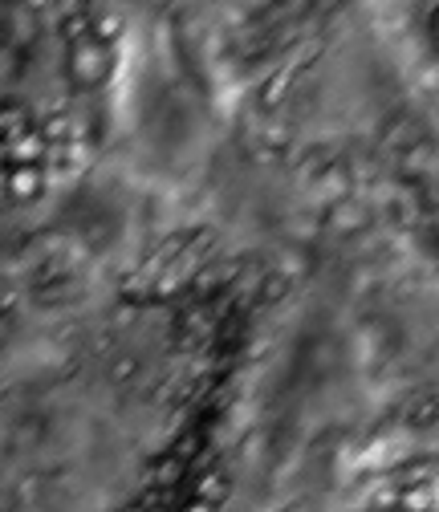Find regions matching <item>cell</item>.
Segmentation results:
<instances>
[{"label":"cell","instance_id":"cell-3","mask_svg":"<svg viewBox=\"0 0 439 512\" xmlns=\"http://www.w3.org/2000/svg\"><path fill=\"white\" fill-rule=\"evenodd\" d=\"M427 37H431V45H435V53H439V5H435L431 17H427Z\"/></svg>","mask_w":439,"mask_h":512},{"label":"cell","instance_id":"cell-1","mask_svg":"<svg viewBox=\"0 0 439 512\" xmlns=\"http://www.w3.org/2000/svg\"><path fill=\"white\" fill-rule=\"evenodd\" d=\"M110 74H114L110 41L102 33H94V29L74 33L70 45H66V78H70V86L90 94V90H102L110 82Z\"/></svg>","mask_w":439,"mask_h":512},{"label":"cell","instance_id":"cell-4","mask_svg":"<svg viewBox=\"0 0 439 512\" xmlns=\"http://www.w3.org/2000/svg\"><path fill=\"white\" fill-rule=\"evenodd\" d=\"M183 512H216V504H212V500H204V496H196V500L187 504Z\"/></svg>","mask_w":439,"mask_h":512},{"label":"cell","instance_id":"cell-2","mask_svg":"<svg viewBox=\"0 0 439 512\" xmlns=\"http://www.w3.org/2000/svg\"><path fill=\"white\" fill-rule=\"evenodd\" d=\"M41 183H45V179H41V167H37V163H21V167L13 163V167H9V191H13L17 200H33L37 191H41Z\"/></svg>","mask_w":439,"mask_h":512}]
</instances>
